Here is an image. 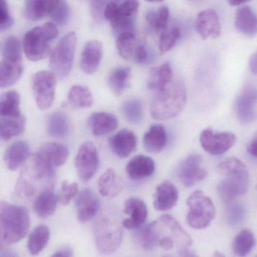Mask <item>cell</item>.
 I'll list each match as a JSON object with an SVG mask.
<instances>
[{
  "mask_svg": "<svg viewBox=\"0 0 257 257\" xmlns=\"http://www.w3.org/2000/svg\"><path fill=\"white\" fill-rule=\"evenodd\" d=\"M187 99L186 87L180 81L171 82L165 89L157 92L151 105V115L155 119L174 118L184 109Z\"/></svg>",
  "mask_w": 257,
  "mask_h": 257,
  "instance_id": "obj_5",
  "label": "cell"
},
{
  "mask_svg": "<svg viewBox=\"0 0 257 257\" xmlns=\"http://www.w3.org/2000/svg\"><path fill=\"white\" fill-rule=\"evenodd\" d=\"M235 135L231 132H217L213 129L206 128L200 135L201 147L207 153L219 156L231 148L235 144Z\"/></svg>",
  "mask_w": 257,
  "mask_h": 257,
  "instance_id": "obj_13",
  "label": "cell"
},
{
  "mask_svg": "<svg viewBox=\"0 0 257 257\" xmlns=\"http://www.w3.org/2000/svg\"><path fill=\"white\" fill-rule=\"evenodd\" d=\"M123 225L110 212L102 213L94 225L96 249L102 255H110L119 248L123 237Z\"/></svg>",
  "mask_w": 257,
  "mask_h": 257,
  "instance_id": "obj_6",
  "label": "cell"
},
{
  "mask_svg": "<svg viewBox=\"0 0 257 257\" xmlns=\"http://www.w3.org/2000/svg\"><path fill=\"white\" fill-rule=\"evenodd\" d=\"M3 60L22 61L20 42L17 37H9L3 45Z\"/></svg>",
  "mask_w": 257,
  "mask_h": 257,
  "instance_id": "obj_43",
  "label": "cell"
},
{
  "mask_svg": "<svg viewBox=\"0 0 257 257\" xmlns=\"http://www.w3.org/2000/svg\"><path fill=\"white\" fill-rule=\"evenodd\" d=\"M138 8V1H125L121 4L108 3L103 16L110 22L114 31L118 35L122 33H133Z\"/></svg>",
  "mask_w": 257,
  "mask_h": 257,
  "instance_id": "obj_9",
  "label": "cell"
},
{
  "mask_svg": "<svg viewBox=\"0 0 257 257\" xmlns=\"http://www.w3.org/2000/svg\"><path fill=\"white\" fill-rule=\"evenodd\" d=\"M211 257H225V255L222 252L216 250L213 252V255Z\"/></svg>",
  "mask_w": 257,
  "mask_h": 257,
  "instance_id": "obj_57",
  "label": "cell"
},
{
  "mask_svg": "<svg viewBox=\"0 0 257 257\" xmlns=\"http://www.w3.org/2000/svg\"><path fill=\"white\" fill-rule=\"evenodd\" d=\"M25 127V118L23 115L16 118H0V135L4 141H8L20 135Z\"/></svg>",
  "mask_w": 257,
  "mask_h": 257,
  "instance_id": "obj_38",
  "label": "cell"
},
{
  "mask_svg": "<svg viewBox=\"0 0 257 257\" xmlns=\"http://www.w3.org/2000/svg\"><path fill=\"white\" fill-rule=\"evenodd\" d=\"M155 243L164 250L177 249L180 254L189 249L192 240L180 224L170 215H163L150 224Z\"/></svg>",
  "mask_w": 257,
  "mask_h": 257,
  "instance_id": "obj_4",
  "label": "cell"
},
{
  "mask_svg": "<svg viewBox=\"0 0 257 257\" xmlns=\"http://www.w3.org/2000/svg\"><path fill=\"white\" fill-rule=\"evenodd\" d=\"M217 172L223 179L216 186L222 201L229 203L244 195L249 189V175L246 165L237 158H230L217 166Z\"/></svg>",
  "mask_w": 257,
  "mask_h": 257,
  "instance_id": "obj_2",
  "label": "cell"
},
{
  "mask_svg": "<svg viewBox=\"0 0 257 257\" xmlns=\"http://www.w3.org/2000/svg\"><path fill=\"white\" fill-rule=\"evenodd\" d=\"M180 37V31L179 28H173L165 31L159 39V52L162 55L171 51L175 46Z\"/></svg>",
  "mask_w": 257,
  "mask_h": 257,
  "instance_id": "obj_44",
  "label": "cell"
},
{
  "mask_svg": "<svg viewBox=\"0 0 257 257\" xmlns=\"http://www.w3.org/2000/svg\"><path fill=\"white\" fill-rule=\"evenodd\" d=\"M55 170L37 153L28 159L15 188L18 197L25 201H35L42 193L52 191L56 184Z\"/></svg>",
  "mask_w": 257,
  "mask_h": 257,
  "instance_id": "obj_1",
  "label": "cell"
},
{
  "mask_svg": "<svg viewBox=\"0 0 257 257\" xmlns=\"http://www.w3.org/2000/svg\"><path fill=\"white\" fill-rule=\"evenodd\" d=\"M130 67H118L114 70L108 78V84L110 89L115 94H122L129 85L131 77Z\"/></svg>",
  "mask_w": 257,
  "mask_h": 257,
  "instance_id": "obj_39",
  "label": "cell"
},
{
  "mask_svg": "<svg viewBox=\"0 0 257 257\" xmlns=\"http://www.w3.org/2000/svg\"><path fill=\"white\" fill-rule=\"evenodd\" d=\"M88 126L94 136H102L113 132L118 127V119L108 112H95L88 118Z\"/></svg>",
  "mask_w": 257,
  "mask_h": 257,
  "instance_id": "obj_27",
  "label": "cell"
},
{
  "mask_svg": "<svg viewBox=\"0 0 257 257\" xmlns=\"http://www.w3.org/2000/svg\"><path fill=\"white\" fill-rule=\"evenodd\" d=\"M79 194V186L76 183H69L64 180L61 186V192L59 195V202L62 205H68L75 196Z\"/></svg>",
  "mask_w": 257,
  "mask_h": 257,
  "instance_id": "obj_45",
  "label": "cell"
},
{
  "mask_svg": "<svg viewBox=\"0 0 257 257\" xmlns=\"http://www.w3.org/2000/svg\"><path fill=\"white\" fill-rule=\"evenodd\" d=\"M123 115L128 122L139 124L144 119V106L139 99H130L121 106Z\"/></svg>",
  "mask_w": 257,
  "mask_h": 257,
  "instance_id": "obj_41",
  "label": "cell"
},
{
  "mask_svg": "<svg viewBox=\"0 0 257 257\" xmlns=\"http://www.w3.org/2000/svg\"><path fill=\"white\" fill-rule=\"evenodd\" d=\"M195 27L201 38H219L221 35V25L217 14L213 10H204L197 16Z\"/></svg>",
  "mask_w": 257,
  "mask_h": 257,
  "instance_id": "obj_18",
  "label": "cell"
},
{
  "mask_svg": "<svg viewBox=\"0 0 257 257\" xmlns=\"http://www.w3.org/2000/svg\"><path fill=\"white\" fill-rule=\"evenodd\" d=\"M124 213L128 217L122 221L123 227L129 230L138 229L142 227L148 216L147 204L136 197H132L124 201Z\"/></svg>",
  "mask_w": 257,
  "mask_h": 257,
  "instance_id": "obj_17",
  "label": "cell"
},
{
  "mask_svg": "<svg viewBox=\"0 0 257 257\" xmlns=\"http://www.w3.org/2000/svg\"><path fill=\"white\" fill-rule=\"evenodd\" d=\"M178 199V189L171 182L165 180L156 187L153 206L158 211H167L177 204Z\"/></svg>",
  "mask_w": 257,
  "mask_h": 257,
  "instance_id": "obj_19",
  "label": "cell"
},
{
  "mask_svg": "<svg viewBox=\"0 0 257 257\" xmlns=\"http://www.w3.org/2000/svg\"><path fill=\"white\" fill-rule=\"evenodd\" d=\"M59 196L53 191H48L39 195L34 202V210L36 214L42 219L52 216L57 209Z\"/></svg>",
  "mask_w": 257,
  "mask_h": 257,
  "instance_id": "obj_32",
  "label": "cell"
},
{
  "mask_svg": "<svg viewBox=\"0 0 257 257\" xmlns=\"http://www.w3.org/2000/svg\"><path fill=\"white\" fill-rule=\"evenodd\" d=\"M31 227L29 211L23 206L2 201L0 205L1 247L21 241Z\"/></svg>",
  "mask_w": 257,
  "mask_h": 257,
  "instance_id": "obj_3",
  "label": "cell"
},
{
  "mask_svg": "<svg viewBox=\"0 0 257 257\" xmlns=\"http://www.w3.org/2000/svg\"><path fill=\"white\" fill-rule=\"evenodd\" d=\"M76 35L74 32L64 36L51 55L50 66L58 77L64 79L71 72L76 47Z\"/></svg>",
  "mask_w": 257,
  "mask_h": 257,
  "instance_id": "obj_10",
  "label": "cell"
},
{
  "mask_svg": "<svg viewBox=\"0 0 257 257\" xmlns=\"http://www.w3.org/2000/svg\"><path fill=\"white\" fill-rule=\"evenodd\" d=\"M20 103V95L16 91H8L3 94L0 100L1 118H16L22 116Z\"/></svg>",
  "mask_w": 257,
  "mask_h": 257,
  "instance_id": "obj_35",
  "label": "cell"
},
{
  "mask_svg": "<svg viewBox=\"0 0 257 257\" xmlns=\"http://www.w3.org/2000/svg\"><path fill=\"white\" fill-rule=\"evenodd\" d=\"M186 222L194 229H203L210 225L216 216V208L212 200L200 190L192 192L187 201Z\"/></svg>",
  "mask_w": 257,
  "mask_h": 257,
  "instance_id": "obj_8",
  "label": "cell"
},
{
  "mask_svg": "<svg viewBox=\"0 0 257 257\" xmlns=\"http://www.w3.org/2000/svg\"><path fill=\"white\" fill-rule=\"evenodd\" d=\"M56 80L53 73L49 71H40L32 78V88L36 102L40 109H49L52 106L55 95Z\"/></svg>",
  "mask_w": 257,
  "mask_h": 257,
  "instance_id": "obj_11",
  "label": "cell"
},
{
  "mask_svg": "<svg viewBox=\"0 0 257 257\" xmlns=\"http://www.w3.org/2000/svg\"><path fill=\"white\" fill-rule=\"evenodd\" d=\"M30 158V147L28 143L18 141L7 148L4 154V162L10 171H16Z\"/></svg>",
  "mask_w": 257,
  "mask_h": 257,
  "instance_id": "obj_26",
  "label": "cell"
},
{
  "mask_svg": "<svg viewBox=\"0 0 257 257\" xmlns=\"http://www.w3.org/2000/svg\"><path fill=\"white\" fill-rule=\"evenodd\" d=\"M50 16L58 25H65L70 16V9L68 4L65 1H58Z\"/></svg>",
  "mask_w": 257,
  "mask_h": 257,
  "instance_id": "obj_46",
  "label": "cell"
},
{
  "mask_svg": "<svg viewBox=\"0 0 257 257\" xmlns=\"http://www.w3.org/2000/svg\"><path fill=\"white\" fill-rule=\"evenodd\" d=\"M48 133L52 138L63 139L70 135L71 124L67 114L56 111L51 114L48 120Z\"/></svg>",
  "mask_w": 257,
  "mask_h": 257,
  "instance_id": "obj_29",
  "label": "cell"
},
{
  "mask_svg": "<svg viewBox=\"0 0 257 257\" xmlns=\"http://www.w3.org/2000/svg\"><path fill=\"white\" fill-rule=\"evenodd\" d=\"M234 25L240 34L254 37L257 35V15L249 6H240L236 12Z\"/></svg>",
  "mask_w": 257,
  "mask_h": 257,
  "instance_id": "obj_23",
  "label": "cell"
},
{
  "mask_svg": "<svg viewBox=\"0 0 257 257\" xmlns=\"http://www.w3.org/2000/svg\"><path fill=\"white\" fill-rule=\"evenodd\" d=\"M144 145L150 153H156L162 151L167 144L168 135L162 124L152 126L144 137Z\"/></svg>",
  "mask_w": 257,
  "mask_h": 257,
  "instance_id": "obj_28",
  "label": "cell"
},
{
  "mask_svg": "<svg viewBox=\"0 0 257 257\" xmlns=\"http://www.w3.org/2000/svg\"><path fill=\"white\" fill-rule=\"evenodd\" d=\"M134 59L140 64H146L149 63L150 59V52L144 45H138L134 55Z\"/></svg>",
  "mask_w": 257,
  "mask_h": 257,
  "instance_id": "obj_49",
  "label": "cell"
},
{
  "mask_svg": "<svg viewBox=\"0 0 257 257\" xmlns=\"http://www.w3.org/2000/svg\"><path fill=\"white\" fill-rule=\"evenodd\" d=\"M108 3L100 2V1H91L90 3V7H91V13L94 19H102V15H103V11L104 12L105 8ZM104 14V13H103Z\"/></svg>",
  "mask_w": 257,
  "mask_h": 257,
  "instance_id": "obj_50",
  "label": "cell"
},
{
  "mask_svg": "<svg viewBox=\"0 0 257 257\" xmlns=\"http://www.w3.org/2000/svg\"><path fill=\"white\" fill-rule=\"evenodd\" d=\"M255 239L253 233L249 229L241 230L234 237L232 242V251L237 257H245L255 246Z\"/></svg>",
  "mask_w": 257,
  "mask_h": 257,
  "instance_id": "obj_36",
  "label": "cell"
},
{
  "mask_svg": "<svg viewBox=\"0 0 257 257\" xmlns=\"http://www.w3.org/2000/svg\"><path fill=\"white\" fill-rule=\"evenodd\" d=\"M37 154L52 168H58L65 163L69 156L66 146L58 143H47L40 147Z\"/></svg>",
  "mask_w": 257,
  "mask_h": 257,
  "instance_id": "obj_25",
  "label": "cell"
},
{
  "mask_svg": "<svg viewBox=\"0 0 257 257\" xmlns=\"http://www.w3.org/2000/svg\"><path fill=\"white\" fill-rule=\"evenodd\" d=\"M246 215L244 207L240 204H233L228 206L226 210V220L231 225L240 223Z\"/></svg>",
  "mask_w": 257,
  "mask_h": 257,
  "instance_id": "obj_47",
  "label": "cell"
},
{
  "mask_svg": "<svg viewBox=\"0 0 257 257\" xmlns=\"http://www.w3.org/2000/svg\"><path fill=\"white\" fill-rule=\"evenodd\" d=\"M137 142L138 139L133 132L123 129L109 139V144L114 154L124 159L132 154L136 147Z\"/></svg>",
  "mask_w": 257,
  "mask_h": 257,
  "instance_id": "obj_20",
  "label": "cell"
},
{
  "mask_svg": "<svg viewBox=\"0 0 257 257\" xmlns=\"http://www.w3.org/2000/svg\"><path fill=\"white\" fill-rule=\"evenodd\" d=\"M75 166L81 181L92 179L99 166V155L93 143L88 141L79 147L75 160Z\"/></svg>",
  "mask_w": 257,
  "mask_h": 257,
  "instance_id": "obj_12",
  "label": "cell"
},
{
  "mask_svg": "<svg viewBox=\"0 0 257 257\" xmlns=\"http://www.w3.org/2000/svg\"><path fill=\"white\" fill-rule=\"evenodd\" d=\"M124 186V180L112 168L106 170L99 178V192L100 195L105 198L116 197L121 193Z\"/></svg>",
  "mask_w": 257,
  "mask_h": 257,
  "instance_id": "obj_24",
  "label": "cell"
},
{
  "mask_svg": "<svg viewBox=\"0 0 257 257\" xmlns=\"http://www.w3.org/2000/svg\"><path fill=\"white\" fill-rule=\"evenodd\" d=\"M249 65L251 72L257 76V52L249 59Z\"/></svg>",
  "mask_w": 257,
  "mask_h": 257,
  "instance_id": "obj_54",
  "label": "cell"
},
{
  "mask_svg": "<svg viewBox=\"0 0 257 257\" xmlns=\"http://www.w3.org/2000/svg\"><path fill=\"white\" fill-rule=\"evenodd\" d=\"M58 1H28L25 4V17L31 21H38L47 16H51Z\"/></svg>",
  "mask_w": 257,
  "mask_h": 257,
  "instance_id": "obj_34",
  "label": "cell"
},
{
  "mask_svg": "<svg viewBox=\"0 0 257 257\" xmlns=\"http://www.w3.org/2000/svg\"><path fill=\"white\" fill-rule=\"evenodd\" d=\"M0 257H20V255L14 249L3 247L0 252Z\"/></svg>",
  "mask_w": 257,
  "mask_h": 257,
  "instance_id": "obj_53",
  "label": "cell"
},
{
  "mask_svg": "<svg viewBox=\"0 0 257 257\" xmlns=\"http://www.w3.org/2000/svg\"><path fill=\"white\" fill-rule=\"evenodd\" d=\"M202 160L200 155H189L179 165V179L186 187H192L207 177V171L201 166Z\"/></svg>",
  "mask_w": 257,
  "mask_h": 257,
  "instance_id": "obj_15",
  "label": "cell"
},
{
  "mask_svg": "<svg viewBox=\"0 0 257 257\" xmlns=\"http://www.w3.org/2000/svg\"><path fill=\"white\" fill-rule=\"evenodd\" d=\"M51 232L49 227L40 225L35 227L28 239V249L32 255H37L46 247L50 239Z\"/></svg>",
  "mask_w": 257,
  "mask_h": 257,
  "instance_id": "obj_31",
  "label": "cell"
},
{
  "mask_svg": "<svg viewBox=\"0 0 257 257\" xmlns=\"http://www.w3.org/2000/svg\"><path fill=\"white\" fill-rule=\"evenodd\" d=\"M243 4H244V2H240V1H229L228 2V4L231 7H240Z\"/></svg>",
  "mask_w": 257,
  "mask_h": 257,
  "instance_id": "obj_56",
  "label": "cell"
},
{
  "mask_svg": "<svg viewBox=\"0 0 257 257\" xmlns=\"http://www.w3.org/2000/svg\"><path fill=\"white\" fill-rule=\"evenodd\" d=\"M67 101L71 107L86 108L92 106L94 98L87 87L75 85L69 91Z\"/></svg>",
  "mask_w": 257,
  "mask_h": 257,
  "instance_id": "obj_37",
  "label": "cell"
},
{
  "mask_svg": "<svg viewBox=\"0 0 257 257\" xmlns=\"http://www.w3.org/2000/svg\"><path fill=\"white\" fill-rule=\"evenodd\" d=\"M13 19L9 10L8 4L5 1L1 2L0 7V30L4 31L13 25Z\"/></svg>",
  "mask_w": 257,
  "mask_h": 257,
  "instance_id": "obj_48",
  "label": "cell"
},
{
  "mask_svg": "<svg viewBox=\"0 0 257 257\" xmlns=\"http://www.w3.org/2000/svg\"><path fill=\"white\" fill-rule=\"evenodd\" d=\"M180 257H198V255L194 252L193 251L189 250V249L183 250L180 254Z\"/></svg>",
  "mask_w": 257,
  "mask_h": 257,
  "instance_id": "obj_55",
  "label": "cell"
},
{
  "mask_svg": "<svg viewBox=\"0 0 257 257\" xmlns=\"http://www.w3.org/2000/svg\"><path fill=\"white\" fill-rule=\"evenodd\" d=\"M100 208V198L92 189L85 188L79 192L76 198V210L79 222L85 223L91 220Z\"/></svg>",
  "mask_w": 257,
  "mask_h": 257,
  "instance_id": "obj_16",
  "label": "cell"
},
{
  "mask_svg": "<svg viewBox=\"0 0 257 257\" xmlns=\"http://www.w3.org/2000/svg\"><path fill=\"white\" fill-rule=\"evenodd\" d=\"M156 171V164L149 156L140 155L131 159L126 165L127 176L133 180H141L150 177Z\"/></svg>",
  "mask_w": 257,
  "mask_h": 257,
  "instance_id": "obj_22",
  "label": "cell"
},
{
  "mask_svg": "<svg viewBox=\"0 0 257 257\" xmlns=\"http://www.w3.org/2000/svg\"><path fill=\"white\" fill-rule=\"evenodd\" d=\"M23 72L22 61L3 60L0 64V85L1 88L11 86L20 79Z\"/></svg>",
  "mask_w": 257,
  "mask_h": 257,
  "instance_id": "obj_33",
  "label": "cell"
},
{
  "mask_svg": "<svg viewBox=\"0 0 257 257\" xmlns=\"http://www.w3.org/2000/svg\"><path fill=\"white\" fill-rule=\"evenodd\" d=\"M51 257H73V252L70 248L65 247L57 251Z\"/></svg>",
  "mask_w": 257,
  "mask_h": 257,
  "instance_id": "obj_52",
  "label": "cell"
},
{
  "mask_svg": "<svg viewBox=\"0 0 257 257\" xmlns=\"http://www.w3.org/2000/svg\"><path fill=\"white\" fill-rule=\"evenodd\" d=\"M103 55L101 43L97 40L85 44L80 58V67L86 74H92L98 68Z\"/></svg>",
  "mask_w": 257,
  "mask_h": 257,
  "instance_id": "obj_21",
  "label": "cell"
},
{
  "mask_svg": "<svg viewBox=\"0 0 257 257\" xmlns=\"http://www.w3.org/2000/svg\"><path fill=\"white\" fill-rule=\"evenodd\" d=\"M58 35V30L54 24L47 23L36 27L25 34L23 40L24 50L30 61L44 59L52 55L49 44Z\"/></svg>",
  "mask_w": 257,
  "mask_h": 257,
  "instance_id": "obj_7",
  "label": "cell"
},
{
  "mask_svg": "<svg viewBox=\"0 0 257 257\" xmlns=\"http://www.w3.org/2000/svg\"><path fill=\"white\" fill-rule=\"evenodd\" d=\"M172 77L171 65L169 63H165L159 67L152 69L147 85L150 90L159 92L171 83Z\"/></svg>",
  "mask_w": 257,
  "mask_h": 257,
  "instance_id": "obj_30",
  "label": "cell"
},
{
  "mask_svg": "<svg viewBox=\"0 0 257 257\" xmlns=\"http://www.w3.org/2000/svg\"><path fill=\"white\" fill-rule=\"evenodd\" d=\"M257 104V88L246 85L236 98L234 111L237 119L243 124H249L255 119Z\"/></svg>",
  "mask_w": 257,
  "mask_h": 257,
  "instance_id": "obj_14",
  "label": "cell"
},
{
  "mask_svg": "<svg viewBox=\"0 0 257 257\" xmlns=\"http://www.w3.org/2000/svg\"><path fill=\"white\" fill-rule=\"evenodd\" d=\"M137 46L136 37L134 33H122L117 37V50L124 59H133Z\"/></svg>",
  "mask_w": 257,
  "mask_h": 257,
  "instance_id": "obj_40",
  "label": "cell"
},
{
  "mask_svg": "<svg viewBox=\"0 0 257 257\" xmlns=\"http://www.w3.org/2000/svg\"><path fill=\"white\" fill-rule=\"evenodd\" d=\"M246 150L249 155L257 158V132L254 134L253 136L246 145Z\"/></svg>",
  "mask_w": 257,
  "mask_h": 257,
  "instance_id": "obj_51",
  "label": "cell"
},
{
  "mask_svg": "<svg viewBox=\"0 0 257 257\" xmlns=\"http://www.w3.org/2000/svg\"><path fill=\"white\" fill-rule=\"evenodd\" d=\"M170 11L168 7L162 6L158 10L149 12L146 20L152 29L156 31H165L169 20Z\"/></svg>",
  "mask_w": 257,
  "mask_h": 257,
  "instance_id": "obj_42",
  "label": "cell"
}]
</instances>
